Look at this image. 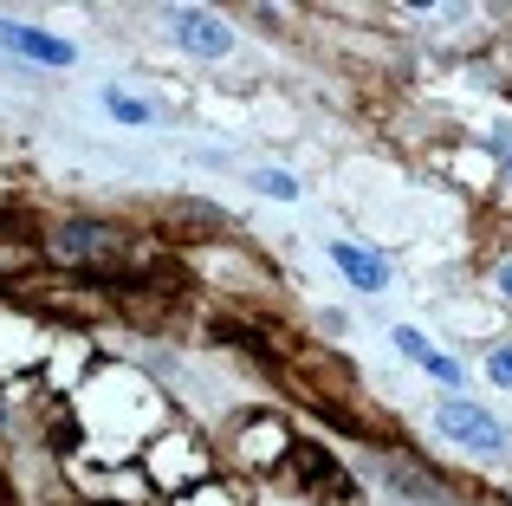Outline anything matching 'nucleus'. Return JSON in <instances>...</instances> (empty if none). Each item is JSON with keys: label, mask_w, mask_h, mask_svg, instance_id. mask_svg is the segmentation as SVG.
Segmentation results:
<instances>
[{"label": "nucleus", "mask_w": 512, "mask_h": 506, "mask_svg": "<svg viewBox=\"0 0 512 506\" xmlns=\"http://www.w3.org/2000/svg\"><path fill=\"white\" fill-rule=\"evenodd\" d=\"M0 46L20 52V59L33 65H52V72H65V65H78V46L59 33H46V26H20V20H0Z\"/></svg>", "instance_id": "obj_5"}, {"label": "nucleus", "mask_w": 512, "mask_h": 506, "mask_svg": "<svg viewBox=\"0 0 512 506\" xmlns=\"http://www.w3.org/2000/svg\"><path fill=\"white\" fill-rule=\"evenodd\" d=\"M169 506H240V494L227 481H201V487H188V494H175Z\"/></svg>", "instance_id": "obj_12"}, {"label": "nucleus", "mask_w": 512, "mask_h": 506, "mask_svg": "<svg viewBox=\"0 0 512 506\" xmlns=\"http://www.w3.org/2000/svg\"><path fill=\"white\" fill-rule=\"evenodd\" d=\"M435 429L448 435V442L474 448V455H506V422L487 416L480 403H467V390H448V403H435Z\"/></svg>", "instance_id": "obj_3"}, {"label": "nucleus", "mask_w": 512, "mask_h": 506, "mask_svg": "<svg viewBox=\"0 0 512 506\" xmlns=\"http://www.w3.org/2000/svg\"><path fill=\"white\" fill-rule=\"evenodd\" d=\"M331 260H338V273L357 292H383L389 286V260L376 247H363V241H331Z\"/></svg>", "instance_id": "obj_8"}, {"label": "nucleus", "mask_w": 512, "mask_h": 506, "mask_svg": "<svg viewBox=\"0 0 512 506\" xmlns=\"http://www.w3.org/2000/svg\"><path fill=\"white\" fill-rule=\"evenodd\" d=\"M46 260H59V266H72V273H104V266H117L130 253V234L117 228V221H91V215H72V221H59V228L46 234Z\"/></svg>", "instance_id": "obj_1"}, {"label": "nucleus", "mask_w": 512, "mask_h": 506, "mask_svg": "<svg viewBox=\"0 0 512 506\" xmlns=\"http://www.w3.org/2000/svg\"><path fill=\"white\" fill-rule=\"evenodd\" d=\"M26 266H33V247H7V241H0V286H7V279H20Z\"/></svg>", "instance_id": "obj_14"}, {"label": "nucleus", "mask_w": 512, "mask_h": 506, "mask_svg": "<svg viewBox=\"0 0 512 506\" xmlns=\"http://www.w3.org/2000/svg\"><path fill=\"white\" fill-rule=\"evenodd\" d=\"M143 474H150V487H163V494H188V487L208 481V448L195 442L188 429H169L150 442V455H143Z\"/></svg>", "instance_id": "obj_2"}, {"label": "nucleus", "mask_w": 512, "mask_h": 506, "mask_svg": "<svg viewBox=\"0 0 512 506\" xmlns=\"http://www.w3.org/2000/svg\"><path fill=\"white\" fill-rule=\"evenodd\" d=\"M292 468H299V481L312 487V494H331V487L350 481V474L338 468V455H331V448H318V442H292Z\"/></svg>", "instance_id": "obj_10"}, {"label": "nucleus", "mask_w": 512, "mask_h": 506, "mask_svg": "<svg viewBox=\"0 0 512 506\" xmlns=\"http://www.w3.org/2000/svg\"><path fill=\"white\" fill-rule=\"evenodd\" d=\"M169 33L182 39V52H195V59H227V52H234V26L214 7H169Z\"/></svg>", "instance_id": "obj_4"}, {"label": "nucleus", "mask_w": 512, "mask_h": 506, "mask_svg": "<svg viewBox=\"0 0 512 506\" xmlns=\"http://www.w3.org/2000/svg\"><path fill=\"white\" fill-rule=\"evenodd\" d=\"M487 377L500 383V390L512 383V344H493V357H487Z\"/></svg>", "instance_id": "obj_15"}, {"label": "nucleus", "mask_w": 512, "mask_h": 506, "mask_svg": "<svg viewBox=\"0 0 512 506\" xmlns=\"http://www.w3.org/2000/svg\"><path fill=\"white\" fill-rule=\"evenodd\" d=\"M493 286H500L506 299H512V260H500V266H493Z\"/></svg>", "instance_id": "obj_16"}, {"label": "nucleus", "mask_w": 512, "mask_h": 506, "mask_svg": "<svg viewBox=\"0 0 512 506\" xmlns=\"http://www.w3.org/2000/svg\"><path fill=\"white\" fill-rule=\"evenodd\" d=\"M383 474H389V487H396V494H415V500H448V481H441L435 468H422L415 455H396V448H389V455H383Z\"/></svg>", "instance_id": "obj_9"}, {"label": "nucleus", "mask_w": 512, "mask_h": 506, "mask_svg": "<svg viewBox=\"0 0 512 506\" xmlns=\"http://www.w3.org/2000/svg\"><path fill=\"white\" fill-rule=\"evenodd\" d=\"M253 189L273 195V202H299V176H286V169H260V176H253Z\"/></svg>", "instance_id": "obj_13"}, {"label": "nucleus", "mask_w": 512, "mask_h": 506, "mask_svg": "<svg viewBox=\"0 0 512 506\" xmlns=\"http://www.w3.org/2000/svg\"><path fill=\"white\" fill-rule=\"evenodd\" d=\"M500 163H506V176H512V137H500Z\"/></svg>", "instance_id": "obj_17"}, {"label": "nucleus", "mask_w": 512, "mask_h": 506, "mask_svg": "<svg viewBox=\"0 0 512 506\" xmlns=\"http://www.w3.org/2000/svg\"><path fill=\"white\" fill-rule=\"evenodd\" d=\"M104 111H111L117 124H130V130L156 117V111H150V98H130V91H104Z\"/></svg>", "instance_id": "obj_11"}, {"label": "nucleus", "mask_w": 512, "mask_h": 506, "mask_svg": "<svg viewBox=\"0 0 512 506\" xmlns=\"http://www.w3.org/2000/svg\"><path fill=\"white\" fill-rule=\"evenodd\" d=\"M292 442H299V435L286 429V422L279 416H253L247 429H240V442H234V455L247 461V468H279V461H292Z\"/></svg>", "instance_id": "obj_6"}, {"label": "nucleus", "mask_w": 512, "mask_h": 506, "mask_svg": "<svg viewBox=\"0 0 512 506\" xmlns=\"http://www.w3.org/2000/svg\"><path fill=\"white\" fill-rule=\"evenodd\" d=\"M0 435H7V403H0Z\"/></svg>", "instance_id": "obj_18"}, {"label": "nucleus", "mask_w": 512, "mask_h": 506, "mask_svg": "<svg viewBox=\"0 0 512 506\" xmlns=\"http://www.w3.org/2000/svg\"><path fill=\"white\" fill-rule=\"evenodd\" d=\"M396 351L409 357V364H422L435 383H448V390H467V370H461V357H448V351H435V344L422 338L415 325H396Z\"/></svg>", "instance_id": "obj_7"}]
</instances>
